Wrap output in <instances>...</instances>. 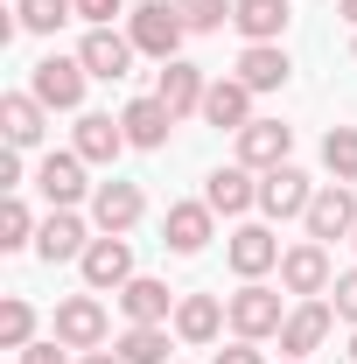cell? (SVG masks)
I'll return each instance as SVG.
<instances>
[{"instance_id": "obj_25", "label": "cell", "mask_w": 357, "mask_h": 364, "mask_svg": "<svg viewBox=\"0 0 357 364\" xmlns=\"http://www.w3.org/2000/svg\"><path fill=\"white\" fill-rule=\"evenodd\" d=\"M287 14H294L287 0H238V7H231V28H238L245 43H280V36H287Z\"/></svg>"}, {"instance_id": "obj_27", "label": "cell", "mask_w": 357, "mask_h": 364, "mask_svg": "<svg viewBox=\"0 0 357 364\" xmlns=\"http://www.w3.org/2000/svg\"><path fill=\"white\" fill-rule=\"evenodd\" d=\"M127 364H161L169 358V322H127V336L112 343Z\"/></svg>"}, {"instance_id": "obj_26", "label": "cell", "mask_w": 357, "mask_h": 364, "mask_svg": "<svg viewBox=\"0 0 357 364\" xmlns=\"http://www.w3.org/2000/svg\"><path fill=\"white\" fill-rule=\"evenodd\" d=\"M119 127H127V140H134V147H161V140H169V127H176V112H169L161 98H134V105L119 112Z\"/></svg>"}, {"instance_id": "obj_6", "label": "cell", "mask_w": 357, "mask_h": 364, "mask_svg": "<svg viewBox=\"0 0 357 364\" xmlns=\"http://www.w3.org/2000/svg\"><path fill=\"white\" fill-rule=\"evenodd\" d=\"M280 287H287V294H302V301L329 294V287H336V273H329V245H315V238L287 245V252H280Z\"/></svg>"}, {"instance_id": "obj_4", "label": "cell", "mask_w": 357, "mask_h": 364, "mask_svg": "<svg viewBox=\"0 0 357 364\" xmlns=\"http://www.w3.org/2000/svg\"><path fill=\"white\" fill-rule=\"evenodd\" d=\"M78 273H85L91 294H119V287L134 280V245H127L119 231H98L85 245V259H78Z\"/></svg>"}, {"instance_id": "obj_39", "label": "cell", "mask_w": 357, "mask_h": 364, "mask_svg": "<svg viewBox=\"0 0 357 364\" xmlns=\"http://www.w3.org/2000/svg\"><path fill=\"white\" fill-rule=\"evenodd\" d=\"M336 14H343V21H351V28H357V0H336Z\"/></svg>"}, {"instance_id": "obj_32", "label": "cell", "mask_w": 357, "mask_h": 364, "mask_svg": "<svg viewBox=\"0 0 357 364\" xmlns=\"http://www.w3.org/2000/svg\"><path fill=\"white\" fill-rule=\"evenodd\" d=\"M231 7H238V0H176V14H182V28H189V36L224 28V21H231Z\"/></svg>"}, {"instance_id": "obj_37", "label": "cell", "mask_w": 357, "mask_h": 364, "mask_svg": "<svg viewBox=\"0 0 357 364\" xmlns=\"http://www.w3.org/2000/svg\"><path fill=\"white\" fill-rule=\"evenodd\" d=\"M21 364H70V358H63V343L49 336V343H28V350H21Z\"/></svg>"}, {"instance_id": "obj_40", "label": "cell", "mask_w": 357, "mask_h": 364, "mask_svg": "<svg viewBox=\"0 0 357 364\" xmlns=\"http://www.w3.org/2000/svg\"><path fill=\"white\" fill-rule=\"evenodd\" d=\"M351 364H357V329H351Z\"/></svg>"}, {"instance_id": "obj_21", "label": "cell", "mask_w": 357, "mask_h": 364, "mask_svg": "<svg viewBox=\"0 0 357 364\" xmlns=\"http://www.w3.org/2000/svg\"><path fill=\"white\" fill-rule=\"evenodd\" d=\"M203 91H211V77H203L196 63H182V56H176V63H161V91H154V98H161L176 119L203 112Z\"/></svg>"}, {"instance_id": "obj_8", "label": "cell", "mask_w": 357, "mask_h": 364, "mask_svg": "<svg viewBox=\"0 0 357 364\" xmlns=\"http://www.w3.org/2000/svg\"><path fill=\"white\" fill-rule=\"evenodd\" d=\"M211 231H218V210L196 196V203H169V218H161V245L176 252V259H196L203 245H211Z\"/></svg>"}, {"instance_id": "obj_12", "label": "cell", "mask_w": 357, "mask_h": 364, "mask_svg": "<svg viewBox=\"0 0 357 364\" xmlns=\"http://www.w3.org/2000/svg\"><path fill=\"white\" fill-rule=\"evenodd\" d=\"M0 134H7V147H43V134H49V105L36 98V91H7L0 98Z\"/></svg>"}, {"instance_id": "obj_31", "label": "cell", "mask_w": 357, "mask_h": 364, "mask_svg": "<svg viewBox=\"0 0 357 364\" xmlns=\"http://www.w3.org/2000/svg\"><path fill=\"white\" fill-rule=\"evenodd\" d=\"M36 210H28V203H21V196H7V203H0V252H21V245H36Z\"/></svg>"}, {"instance_id": "obj_24", "label": "cell", "mask_w": 357, "mask_h": 364, "mask_svg": "<svg viewBox=\"0 0 357 364\" xmlns=\"http://www.w3.org/2000/svg\"><path fill=\"white\" fill-rule=\"evenodd\" d=\"M287 70H294V63H287V49H280V43H245V56H238L231 77L252 85V91H280V85H287Z\"/></svg>"}, {"instance_id": "obj_17", "label": "cell", "mask_w": 357, "mask_h": 364, "mask_svg": "<svg viewBox=\"0 0 357 364\" xmlns=\"http://www.w3.org/2000/svg\"><path fill=\"white\" fill-rule=\"evenodd\" d=\"M252 98H260V91L238 85V77H211V91H203V119H211L218 134H238V127H252Z\"/></svg>"}, {"instance_id": "obj_15", "label": "cell", "mask_w": 357, "mask_h": 364, "mask_svg": "<svg viewBox=\"0 0 357 364\" xmlns=\"http://www.w3.org/2000/svg\"><path fill=\"white\" fill-rule=\"evenodd\" d=\"M287 147H294V127H280V119H252V127H238V161H245L252 176L280 168Z\"/></svg>"}, {"instance_id": "obj_35", "label": "cell", "mask_w": 357, "mask_h": 364, "mask_svg": "<svg viewBox=\"0 0 357 364\" xmlns=\"http://www.w3.org/2000/svg\"><path fill=\"white\" fill-rule=\"evenodd\" d=\"M0 189H7V196H21V147H7V154H0Z\"/></svg>"}, {"instance_id": "obj_23", "label": "cell", "mask_w": 357, "mask_h": 364, "mask_svg": "<svg viewBox=\"0 0 357 364\" xmlns=\"http://www.w3.org/2000/svg\"><path fill=\"white\" fill-rule=\"evenodd\" d=\"M119 309H127V322H176V294H169V280L134 273V280L119 287Z\"/></svg>"}, {"instance_id": "obj_16", "label": "cell", "mask_w": 357, "mask_h": 364, "mask_svg": "<svg viewBox=\"0 0 357 364\" xmlns=\"http://www.w3.org/2000/svg\"><path fill=\"white\" fill-rule=\"evenodd\" d=\"M224 259H231L238 280H260V273L280 267V238H273L267 225H238V231H231V245H224Z\"/></svg>"}, {"instance_id": "obj_1", "label": "cell", "mask_w": 357, "mask_h": 364, "mask_svg": "<svg viewBox=\"0 0 357 364\" xmlns=\"http://www.w3.org/2000/svg\"><path fill=\"white\" fill-rule=\"evenodd\" d=\"M224 309H231V336H245V343H267L287 322V301L273 294L267 280H245L238 294H224Z\"/></svg>"}, {"instance_id": "obj_42", "label": "cell", "mask_w": 357, "mask_h": 364, "mask_svg": "<svg viewBox=\"0 0 357 364\" xmlns=\"http://www.w3.org/2000/svg\"><path fill=\"white\" fill-rule=\"evenodd\" d=\"M351 245H357V231H351Z\"/></svg>"}, {"instance_id": "obj_10", "label": "cell", "mask_w": 357, "mask_h": 364, "mask_svg": "<svg viewBox=\"0 0 357 364\" xmlns=\"http://www.w3.org/2000/svg\"><path fill=\"white\" fill-rule=\"evenodd\" d=\"M140 218H147L140 182H119V176H112V182H98V189H91V225H98V231H119V238H127Z\"/></svg>"}, {"instance_id": "obj_33", "label": "cell", "mask_w": 357, "mask_h": 364, "mask_svg": "<svg viewBox=\"0 0 357 364\" xmlns=\"http://www.w3.org/2000/svg\"><path fill=\"white\" fill-rule=\"evenodd\" d=\"M329 294H336L329 309H336V316H343V322L357 329V267H351V273H336V287H329Z\"/></svg>"}, {"instance_id": "obj_9", "label": "cell", "mask_w": 357, "mask_h": 364, "mask_svg": "<svg viewBox=\"0 0 357 364\" xmlns=\"http://www.w3.org/2000/svg\"><path fill=\"white\" fill-rule=\"evenodd\" d=\"M302 225H309L315 245H329V238H351V231H357V196H351V182H322Z\"/></svg>"}, {"instance_id": "obj_13", "label": "cell", "mask_w": 357, "mask_h": 364, "mask_svg": "<svg viewBox=\"0 0 357 364\" xmlns=\"http://www.w3.org/2000/svg\"><path fill=\"white\" fill-rule=\"evenodd\" d=\"M78 56H85V70L91 77H105V85H119L127 70H134V36H119V28H91L85 43H78Z\"/></svg>"}, {"instance_id": "obj_2", "label": "cell", "mask_w": 357, "mask_h": 364, "mask_svg": "<svg viewBox=\"0 0 357 364\" xmlns=\"http://www.w3.org/2000/svg\"><path fill=\"white\" fill-rule=\"evenodd\" d=\"M127 36H134L140 56H154V63H176V49H182V14L169 7V0H140V7H127Z\"/></svg>"}, {"instance_id": "obj_30", "label": "cell", "mask_w": 357, "mask_h": 364, "mask_svg": "<svg viewBox=\"0 0 357 364\" xmlns=\"http://www.w3.org/2000/svg\"><path fill=\"white\" fill-rule=\"evenodd\" d=\"M322 168L336 182H357V127H329L322 134Z\"/></svg>"}, {"instance_id": "obj_19", "label": "cell", "mask_w": 357, "mask_h": 364, "mask_svg": "<svg viewBox=\"0 0 357 364\" xmlns=\"http://www.w3.org/2000/svg\"><path fill=\"white\" fill-rule=\"evenodd\" d=\"M70 147L105 168V161H119V147H134V140H127V127H119L112 112H78V140H70Z\"/></svg>"}, {"instance_id": "obj_7", "label": "cell", "mask_w": 357, "mask_h": 364, "mask_svg": "<svg viewBox=\"0 0 357 364\" xmlns=\"http://www.w3.org/2000/svg\"><path fill=\"white\" fill-rule=\"evenodd\" d=\"M85 154H78V147H63V154H43V168H36V189H43L49 196V210H78V203H85Z\"/></svg>"}, {"instance_id": "obj_18", "label": "cell", "mask_w": 357, "mask_h": 364, "mask_svg": "<svg viewBox=\"0 0 357 364\" xmlns=\"http://www.w3.org/2000/svg\"><path fill=\"white\" fill-rule=\"evenodd\" d=\"M203 203H211L218 218H245V210L260 203V182H252V168H245V161H231V168H218V176L203 182Z\"/></svg>"}, {"instance_id": "obj_11", "label": "cell", "mask_w": 357, "mask_h": 364, "mask_svg": "<svg viewBox=\"0 0 357 364\" xmlns=\"http://www.w3.org/2000/svg\"><path fill=\"white\" fill-rule=\"evenodd\" d=\"M309 203H315V182L302 176L294 161H280V168L260 176V210H267V218H309Z\"/></svg>"}, {"instance_id": "obj_3", "label": "cell", "mask_w": 357, "mask_h": 364, "mask_svg": "<svg viewBox=\"0 0 357 364\" xmlns=\"http://www.w3.org/2000/svg\"><path fill=\"white\" fill-rule=\"evenodd\" d=\"M85 56H43L36 70H28V91L43 98L49 112H85Z\"/></svg>"}, {"instance_id": "obj_28", "label": "cell", "mask_w": 357, "mask_h": 364, "mask_svg": "<svg viewBox=\"0 0 357 364\" xmlns=\"http://www.w3.org/2000/svg\"><path fill=\"white\" fill-rule=\"evenodd\" d=\"M70 14H78V0H14V21H21L28 36H56Z\"/></svg>"}, {"instance_id": "obj_43", "label": "cell", "mask_w": 357, "mask_h": 364, "mask_svg": "<svg viewBox=\"0 0 357 364\" xmlns=\"http://www.w3.org/2000/svg\"><path fill=\"white\" fill-rule=\"evenodd\" d=\"M351 49H357V43H351Z\"/></svg>"}, {"instance_id": "obj_29", "label": "cell", "mask_w": 357, "mask_h": 364, "mask_svg": "<svg viewBox=\"0 0 357 364\" xmlns=\"http://www.w3.org/2000/svg\"><path fill=\"white\" fill-rule=\"evenodd\" d=\"M28 343H36V309L21 294H7L0 301V350H28Z\"/></svg>"}, {"instance_id": "obj_5", "label": "cell", "mask_w": 357, "mask_h": 364, "mask_svg": "<svg viewBox=\"0 0 357 364\" xmlns=\"http://www.w3.org/2000/svg\"><path fill=\"white\" fill-rule=\"evenodd\" d=\"M105 336H112V322H105V301L98 294L56 301V343L63 350H105Z\"/></svg>"}, {"instance_id": "obj_38", "label": "cell", "mask_w": 357, "mask_h": 364, "mask_svg": "<svg viewBox=\"0 0 357 364\" xmlns=\"http://www.w3.org/2000/svg\"><path fill=\"white\" fill-rule=\"evenodd\" d=\"M78 364H127V358H119V350H85Z\"/></svg>"}, {"instance_id": "obj_20", "label": "cell", "mask_w": 357, "mask_h": 364, "mask_svg": "<svg viewBox=\"0 0 357 364\" xmlns=\"http://www.w3.org/2000/svg\"><path fill=\"white\" fill-rule=\"evenodd\" d=\"M85 245H91V231H85L78 210H49L43 231H36V252H43L49 267H56V259H85Z\"/></svg>"}, {"instance_id": "obj_22", "label": "cell", "mask_w": 357, "mask_h": 364, "mask_svg": "<svg viewBox=\"0 0 357 364\" xmlns=\"http://www.w3.org/2000/svg\"><path fill=\"white\" fill-rule=\"evenodd\" d=\"M224 322H231V309H224L218 294H182L176 301V336L182 343H218Z\"/></svg>"}, {"instance_id": "obj_36", "label": "cell", "mask_w": 357, "mask_h": 364, "mask_svg": "<svg viewBox=\"0 0 357 364\" xmlns=\"http://www.w3.org/2000/svg\"><path fill=\"white\" fill-rule=\"evenodd\" d=\"M211 364H260V343H245V336H238V343H224Z\"/></svg>"}, {"instance_id": "obj_14", "label": "cell", "mask_w": 357, "mask_h": 364, "mask_svg": "<svg viewBox=\"0 0 357 364\" xmlns=\"http://www.w3.org/2000/svg\"><path fill=\"white\" fill-rule=\"evenodd\" d=\"M329 322H336V309H329L322 294H315V301H294V309H287V322H280V350H287V358H309V350H322Z\"/></svg>"}, {"instance_id": "obj_41", "label": "cell", "mask_w": 357, "mask_h": 364, "mask_svg": "<svg viewBox=\"0 0 357 364\" xmlns=\"http://www.w3.org/2000/svg\"><path fill=\"white\" fill-rule=\"evenodd\" d=\"M280 364H309V358H280Z\"/></svg>"}, {"instance_id": "obj_34", "label": "cell", "mask_w": 357, "mask_h": 364, "mask_svg": "<svg viewBox=\"0 0 357 364\" xmlns=\"http://www.w3.org/2000/svg\"><path fill=\"white\" fill-rule=\"evenodd\" d=\"M112 14H127V0H78V21L91 28H112Z\"/></svg>"}]
</instances>
